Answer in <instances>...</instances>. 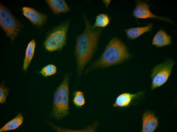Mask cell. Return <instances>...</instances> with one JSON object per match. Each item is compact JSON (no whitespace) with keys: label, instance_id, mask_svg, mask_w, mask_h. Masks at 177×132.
<instances>
[{"label":"cell","instance_id":"15","mask_svg":"<svg viewBox=\"0 0 177 132\" xmlns=\"http://www.w3.org/2000/svg\"><path fill=\"white\" fill-rule=\"evenodd\" d=\"M24 118L21 113L15 117L7 123L0 129V132H2L16 129L22 124Z\"/></svg>","mask_w":177,"mask_h":132},{"label":"cell","instance_id":"16","mask_svg":"<svg viewBox=\"0 0 177 132\" xmlns=\"http://www.w3.org/2000/svg\"><path fill=\"white\" fill-rule=\"evenodd\" d=\"M110 22L108 16L105 13H101L96 17L93 27L94 28L104 27L107 26Z\"/></svg>","mask_w":177,"mask_h":132},{"label":"cell","instance_id":"1","mask_svg":"<svg viewBox=\"0 0 177 132\" xmlns=\"http://www.w3.org/2000/svg\"><path fill=\"white\" fill-rule=\"evenodd\" d=\"M85 27L84 31L77 36L75 55L78 74L80 75L85 66L91 59L97 47L102 29L94 28L84 16Z\"/></svg>","mask_w":177,"mask_h":132},{"label":"cell","instance_id":"4","mask_svg":"<svg viewBox=\"0 0 177 132\" xmlns=\"http://www.w3.org/2000/svg\"><path fill=\"white\" fill-rule=\"evenodd\" d=\"M69 25V21H65L48 33L44 43L47 51L52 52L62 49L66 43Z\"/></svg>","mask_w":177,"mask_h":132},{"label":"cell","instance_id":"10","mask_svg":"<svg viewBox=\"0 0 177 132\" xmlns=\"http://www.w3.org/2000/svg\"><path fill=\"white\" fill-rule=\"evenodd\" d=\"M143 92L140 91L136 93L128 92L122 93L117 97L113 106L114 107H124L129 106L133 101L142 96Z\"/></svg>","mask_w":177,"mask_h":132},{"label":"cell","instance_id":"6","mask_svg":"<svg viewBox=\"0 0 177 132\" xmlns=\"http://www.w3.org/2000/svg\"><path fill=\"white\" fill-rule=\"evenodd\" d=\"M174 64L173 60L169 59L154 67L150 75L152 80L151 90L162 86L166 82Z\"/></svg>","mask_w":177,"mask_h":132},{"label":"cell","instance_id":"14","mask_svg":"<svg viewBox=\"0 0 177 132\" xmlns=\"http://www.w3.org/2000/svg\"><path fill=\"white\" fill-rule=\"evenodd\" d=\"M36 46L35 40L33 39L28 43L26 47L24 59L23 69L26 71L33 57Z\"/></svg>","mask_w":177,"mask_h":132},{"label":"cell","instance_id":"5","mask_svg":"<svg viewBox=\"0 0 177 132\" xmlns=\"http://www.w3.org/2000/svg\"><path fill=\"white\" fill-rule=\"evenodd\" d=\"M0 24L6 36L12 42L18 36L22 27L19 21L2 4L0 5Z\"/></svg>","mask_w":177,"mask_h":132},{"label":"cell","instance_id":"9","mask_svg":"<svg viewBox=\"0 0 177 132\" xmlns=\"http://www.w3.org/2000/svg\"><path fill=\"white\" fill-rule=\"evenodd\" d=\"M142 121V132H153L158 126V118L153 112L150 111H146L144 112Z\"/></svg>","mask_w":177,"mask_h":132},{"label":"cell","instance_id":"17","mask_svg":"<svg viewBox=\"0 0 177 132\" xmlns=\"http://www.w3.org/2000/svg\"><path fill=\"white\" fill-rule=\"evenodd\" d=\"M73 102L75 106L81 107L84 105L85 100L83 92L80 90H77L73 94Z\"/></svg>","mask_w":177,"mask_h":132},{"label":"cell","instance_id":"11","mask_svg":"<svg viewBox=\"0 0 177 132\" xmlns=\"http://www.w3.org/2000/svg\"><path fill=\"white\" fill-rule=\"evenodd\" d=\"M46 2L50 8L55 14L69 11L70 8L64 0H47Z\"/></svg>","mask_w":177,"mask_h":132},{"label":"cell","instance_id":"2","mask_svg":"<svg viewBox=\"0 0 177 132\" xmlns=\"http://www.w3.org/2000/svg\"><path fill=\"white\" fill-rule=\"evenodd\" d=\"M131 56L124 44L118 38H114L107 45L100 57L88 69L103 68L120 64Z\"/></svg>","mask_w":177,"mask_h":132},{"label":"cell","instance_id":"19","mask_svg":"<svg viewBox=\"0 0 177 132\" xmlns=\"http://www.w3.org/2000/svg\"><path fill=\"white\" fill-rule=\"evenodd\" d=\"M8 90L4 85H1L0 87V103H5L8 93Z\"/></svg>","mask_w":177,"mask_h":132},{"label":"cell","instance_id":"18","mask_svg":"<svg viewBox=\"0 0 177 132\" xmlns=\"http://www.w3.org/2000/svg\"><path fill=\"white\" fill-rule=\"evenodd\" d=\"M57 71L55 65L53 64H50L43 67L39 73L43 76L48 77L55 74Z\"/></svg>","mask_w":177,"mask_h":132},{"label":"cell","instance_id":"3","mask_svg":"<svg viewBox=\"0 0 177 132\" xmlns=\"http://www.w3.org/2000/svg\"><path fill=\"white\" fill-rule=\"evenodd\" d=\"M69 75H66L55 91L51 115L57 120L62 119L69 112Z\"/></svg>","mask_w":177,"mask_h":132},{"label":"cell","instance_id":"8","mask_svg":"<svg viewBox=\"0 0 177 132\" xmlns=\"http://www.w3.org/2000/svg\"><path fill=\"white\" fill-rule=\"evenodd\" d=\"M22 9L24 15L34 25L41 27L46 23L48 19L46 14L30 7H24Z\"/></svg>","mask_w":177,"mask_h":132},{"label":"cell","instance_id":"13","mask_svg":"<svg viewBox=\"0 0 177 132\" xmlns=\"http://www.w3.org/2000/svg\"><path fill=\"white\" fill-rule=\"evenodd\" d=\"M153 25L151 23L140 27H136L127 29L125 30L127 37L130 39H135L145 32L150 31Z\"/></svg>","mask_w":177,"mask_h":132},{"label":"cell","instance_id":"12","mask_svg":"<svg viewBox=\"0 0 177 132\" xmlns=\"http://www.w3.org/2000/svg\"><path fill=\"white\" fill-rule=\"evenodd\" d=\"M172 43L171 36L163 29L159 30L154 36L152 44L158 47L169 45Z\"/></svg>","mask_w":177,"mask_h":132},{"label":"cell","instance_id":"7","mask_svg":"<svg viewBox=\"0 0 177 132\" xmlns=\"http://www.w3.org/2000/svg\"><path fill=\"white\" fill-rule=\"evenodd\" d=\"M150 6L147 3L143 1H137L132 14L136 18L139 19L153 18L171 22V20L167 18L158 16L153 14L150 11Z\"/></svg>","mask_w":177,"mask_h":132}]
</instances>
